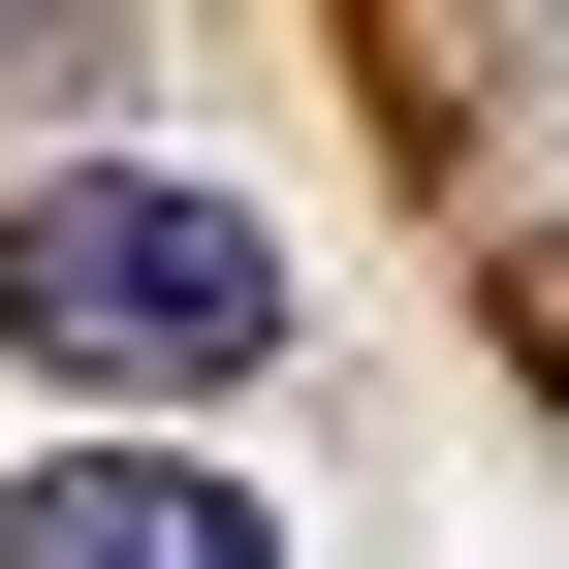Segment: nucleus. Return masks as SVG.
Segmentation results:
<instances>
[{"mask_svg": "<svg viewBox=\"0 0 569 569\" xmlns=\"http://www.w3.org/2000/svg\"><path fill=\"white\" fill-rule=\"evenodd\" d=\"M0 348L96 380V411H190V380L284 348V222L190 190V159H63V190H0Z\"/></svg>", "mask_w": 569, "mask_h": 569, "instance_id": "nucleus-1", "label": "nucleus"}, {"mask_svg": "<svg viewBox=\"0 0 569 569\" xmlns=\"http://www.w3.org/2000/svg\"><path fill=\"white\" fill-rule=\"evenodd\" d=\"M0 569H284V507L190 443H63V475H0Z\"/></svg>", "mask_w": 569, "mask_h": 569, "instance_id": "nucleus-2", "label": "nucleus"}, {"mask_svg": "<svg viewBox=\"0 0 569 569\" xmlns=\"http://www.w3.org/2000/svg\"><path fill=\"white\" fill-rule=\"evenodd\" d=\"M127 32H159V0H0V127H96Z\"/></svg>", "mask_w": 569, "mask_h": 569, "instance_id": "nucleus-3", "label": "nucleus"}]
</instances>
